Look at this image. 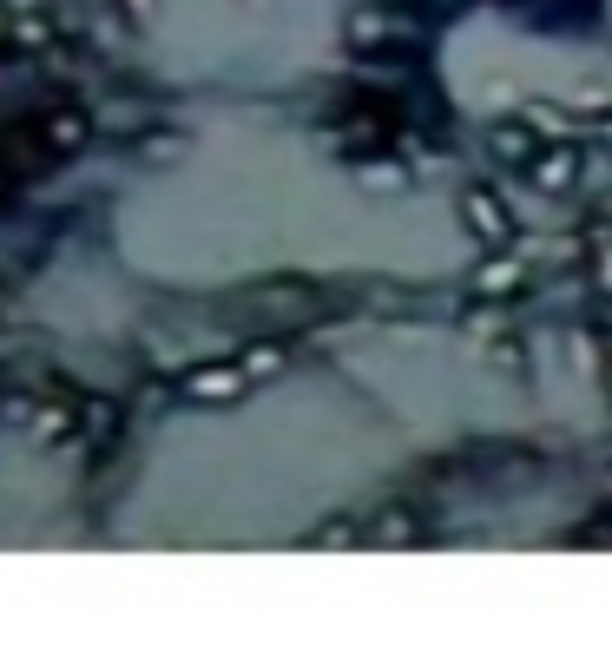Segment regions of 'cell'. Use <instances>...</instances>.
Returning <instances> with one entry per match:
<instances>
[{
	"label": "cell",
	"instance_id": "1",
	"mask_svg": "<svg viewBox=\"0 0 612 652\" xmlns=\"http://www.w3.org/2000/svg\"><path fill=\"white\" fill-rule=\"evenodd\" d=\"M606 139H612V126H606Z\"/></svg>",
	"mask_w": 612,
	"mask_h": 652
},
{
	"label": "cell",
	"instance_id": "2",
	"mask_svg": "<svg viewBox=\"0 0 612 652\" xmlns=\"http://www.w3.org/2000/svg\"><path fill=\"white\" fill-rule=\"evenodd\" d=\"M139 7H145V0H139Z\"/></svg>",
	"mask_w": 612,
	"mask_h": 652
}]
</instances>
